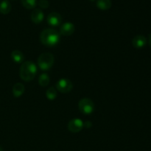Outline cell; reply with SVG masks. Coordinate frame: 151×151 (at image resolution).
<instances>
[{
    "label": "cell",
    "instance_id": "cell-1",
    "mask_svg": "<svg viewBox=\"0 0 151 151\" xmlns=\"http://www.w3.org/2000/svg\"><path fill=\"white\" fill-rule=\"evenodd\" d=\"M40 41L46 47H55L60 41V34L55 29L51 28L44 29L40 35Z\"/></svg>",
    "mask_w": 151,
    "mask_h": 151
},
{
    "label": "cell",
    "instance_id": "cell-2",
    "mask_svg": "<svg viewBox=\"0 0 151 151\" xmlns=\"http://www.w3.org/2000/svg\"><path fill=\"white\" fill-rule=\"evenodd\" d=\"M38 69L37 66L33 62L25 61L21 65L19 75L22 81L29 82L32 81L36 75Z\"/></svg>",
    "mask_w": 151,
    "mask_h": 151
},
{
    "label": "cell",
    "instance_id": "cell-3",
    "mask_svg": "<svg viewBox=\"0 0 151 151\" xmlns=\"http://www.w3.org/2000/svg\"><path fill=\"white\" fill-rule=\"evenodd\" d=\"M54 55L50 52H44L38 58V67L42 71H48L54 64Z\"/></svg>",
    "mask_w": 151,
    "mask_h": 151
},
{
    "label": "cell",
    "instance_id": "cell-4",
    "mask_svg": "<svg viewBox=\"0 0 151 151\" xmlns=\"http://www.w3.org/2000/svg\"><path fill=\"white\" fill-rule=\"evenodd\" d=\"M78 107L81 113L84 114H91L94 110V103L91 99L83 98L79 101Z\"/></svg>",
    "mask_w": 151,
    "mask_h": 151
},
{
    "label": "cell",
    "instance_id": "cell-5",
    "mask_svg": "<svg viewBox=\"0 0 151 151\" xmlns=\"http://www.w3.org/2000/svg\"><path fill=\"white\" fill-rule=\"evenodd\" d=\"M73 88V84L71 82L70 80L66 79V78H62L59 80L56 83V88L58 91L63 94H66L69 91H72Z\"/></svg>",
    "mask_w": 151,
    "mask_h": 151
},
{
    "label": "cell",
    "instance_id": "cell-6",
    "mask_svg": "<svg viewBox=\"0 0 151 151\" xmlns=\"http://www.w3.org/2000/svg\"><path fill=\"white\" fill-rule=\"evenodd\" d=\"M83 123L82 119L75 118V119H72L69 121L68 123V129L72 133H78L82 131L83 128H84Z\"/></svg>",
    "mask_w": 151,
    "mask_h": 151
},
{
    "label": "cell",
    "instance_id": "cell-7",
    "mask_svg": "<svg viewBox=\"0 0 151 151\" xmlns=\"http://www.w3.org/2000/svg\"><path fill=\"white\" fill-rule=\"evenodd\" d=\"M47 22L49 25L52 27H58L61 24L62 17L60 13L52 12L47 16Z\"/></svg>",
    "mask_w": 151,
    "mask_h": 151
},
{
    "label": "cell",
    "instance_id": "cell-8",
    "mask_svg": "<svg viewBox=\"0 0 151 151\" xmlns=\"http://www.w3.org/2000/svg\"><path fill=\"white\" fill-rule=\"evenodd\" d=\"M75 30V27L72 22H65L60 29V35L64 36H69L74 33Z\"/></svg>",
    "mask_w": 151,
    "mask_h": 151
},
{
    "label": "cell",
    "instance_id": "cell-9",
    "mask_svg": "<svg viewBox=\"0 0 151 151\" xmlns=\"http://www.w3.org/2000/svg\"><path fill=\"white\" fill-rule=\"evenodd\" d=\"M44 19V14L43 13L42 10L39 8H36L31 13V20L34 24H38L41 23Z\"/></svg>",
    "mask_w": 151,
    "mask_h": 151
},
{
    "label": "cell",
    "instance_id": "cell-10",
    "mask_svg": "<svg viewBox=\"0 0 151 151\" xmlns=\"http://www.w3.org/2000/svg\"><path fill=\"white\" fill-rule=\"evenodd\" d=\"M146 44H147V39L144 35H136L132 40L133 46L137 49L143 48L146 45Z\"/></svg>",
    "mask_w": 151,
    "mask_h": 151
},
{
    "label": "cell",
    "instance_id": "cell-11",
    "mask_svg": "<svg viewBox=\"0 0 151 151\" xmlns=\"http://www.w3.org/2000/svg\"><path fill=\"white\" fill-rule=\"evenodd\" d=\"M24 86L22 83H17L13 87V94L15 97H20L24 93Z\"/></svg>",
    "mask_w": 151,
    "mask_h": 151
},
{
    "label": "cell",
    "instance_id": "cell-12",
    "mask_svg": "<svg viewBox=\"0 0 151 151\" xmlns=\"http://www.w3.org/2000/svg\"><path fill=\"white\" fill-rule=\"evenodd\" d=\"M10 57H11L12 60L16 63H21L23 62L24 59V54L22 53V52H21L20 50H13L11 52L10 55Z\"/></svg>",
    "mask_w": 151,
    "mask_h": 151
},
{
    "label": "cell",
    "instance_id": "cell-13",
    "mask_svg": "<svg viewBox=\"0 0 151 151\" xmlns=\"http://www.w3.org/2000/svg\"><path fill=\"white\" fill-rule=\"evenodd\" d=\"M112 2L111 0H97V7L101 10H107L111 7Z\"/></svg>",
    "mask_w": 151,
    "mask_h": 151
},
{
    "label": "cell",
    "instance_id": "cell-14",
    "mask_svg": "<svg viewBox=\"0 0 151 151\" xmlns=\"http://www.w3.org/2000/svg\"><path fill=\"white\" fill-rule=\"evenodd\" d=\"M11 10V4L7 0H3L0 2V13L2 14H8Z\"/></svg>",
    "mask_w": 151,
    "mask_h": 151
},
{
    "label": "cell",
    "instance_id": "cell-15",
    "mask_svg": "<svg viewBox=\"0 0 151 151\" xmlns=\"http://www.w3.org/2000/svg\"><path fill=\"white\" fill-rule=\"evenodd\" d=\"M50 81V76L48 74L43 73L38 78V83L41 87H46L49 85Z\"/></svg>",
    "mask_w": 151,
    "mask_h": 151
},
{
    "label": "cell",
    "instance_id": "cell-16",
    "mask_svg": "<svg viewBox=\"0 0 151 151\" xmlns=\"http://www.w3.org/2000/svg\"><path fill=\"white\" fill-rule=\"evenodd\" d=\"M46 96L49 100H54L57 97V89L54 87H50L46 91Z\"/></svg>",
    "mask_w": 151,
    "mask_h": 151
},
{
    "label": "cell",
    "instance_id": "cell-17",
    "mask_svg": "<svg viewBox=\"0 0 151 151\" xmlns=\"http://www.w3.org/2000/svg\"><path fill=\"white\" fill-rule=\"evenodd\" d=\"M22 4L28 10L35 8L37 4V0H22Z\"/></svg>",
    "mask_w": 151,
    "mask_h": 151
},
{
    "label": "cell",
    "instance_id": "cell-18",
    "mask_svg": "<svg viewBox=\"0 0 151 151\" xmlns=\"http://www.w3.org/2000/svg\"><path fill=\"white\" fill-rule=\"evenodd\" d=\"M38 5L41 8L47 9L50 6V2H49L48 0H40L38 1Z\"/></svg>",
    "mask_w": 151,
    "mask_h": 151
},
{
    "label": "cell",
    "instance_id": "cell-19",
    "mask_svg": "<svg viewBox=\"0 0 151 151\" xmlns=\"http://www.w3.org/2000/svg\"><path fill=\"white\" fill-rule=\"evenodd\" d=\"M83 126L84 128H90L91 126H92V123H91V121H86L83 123Z\"/></svg>",
    "mask_w": 151,
    "mask_h": 151
},
{
    "label": "cell",
    "instance_id": "cell-20",
    "mask_svg": "<svg viewBox=\"0 0 151 151\" xmlns=\"http://www.w3.org/2000/svg\"><path fill=\"white\" fill-rule=\"evenodd\" d=\"M149 44H150V46L151 47V35H150V38H149Z\"/></svg>",
    "mask_w": 151,
    "mask_h": 151
},
{
    "label": "cell",
    "instance_id": "cell-21",
    "mask_svg": "<svg viewBox=\"0 0 151 151\" xmlns=\"http://www.w3.org/2000/svg\"><path fill=\"white\" fill-rule=\"evenodd\" d=\"M0 151H3V150H2V148H1V147H0Z\"/></svg>",
    "mask_w": 151,
    "mask_h": 151
},
{
    "label": "cell",
    "instance_id": "cell-22",
    "mask_svg": "<svg viewBox=\"0 0 151 151\" xmlns=\"http://www.w3.org/2000/svg\"><path fill=\"white\" fill-rule=\"evenodd\" d=\"M91 1H94V0H91Z\"/></svg>",
    "mask_w": 151,
    "mask_h": 151
}]
</instances>
